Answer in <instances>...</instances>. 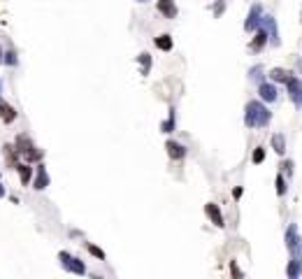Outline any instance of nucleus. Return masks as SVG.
<instances>
[{
  "instance_id": "nucleus-1",
  "label": "nucleus",
  "mask_w": 302,
  "mask_h": 279,
  "mask_svg": "<svg viewBox=\"0 0 302 279\" xmlns=\"http://www.w3.org/2000/svg\"><path fill=\"white\" fill-rule=\"evenodd\" d=\"M272 121V112L263 100H249L244 107V126L247 128H265Z\"/></svg>"
},
{
  "instance_id": "nucleus-2",
  "label": "nucleus",
  "mask_w": 302,
  "mask_h": 279,
  "mask_svg": "<svg viewBox=\"0 0 302 279\" xmlns=\"http://www.w3.org/2000/svg\"><path fill=\"white\" fill-rule=\"evenodd\" d=\"M284 242H286V249H289L291 259L302 263V238H300V233H298L296 224H291L289 228H286V233H284Z\"/></svg>"
},
{
  "instance_id": "nucleus-3",
  "label": "nucleus",
  "mask_w": 302,
  "mask_h": 279,
  "mask_svg": "<svg viewBox=\"0 0 302 279\" xmlns=\"http://www.w3.org/2000/svg\"><path fill=\"white\" fill-rule=\"evenodd\" d=\"M58 261H60V266H63V270H67V273L79 275V277H84V275H86V266H84V263H81L77 256H72V254L60 252L58 254Z\"/></svg>"
},
{
  "instance_id": "nucleus-4",
  "label": "nucleus",
  "mask_w": 302,
  "mask_h": 279,
  "mask_svg": "<svg viewBox=\"0 0 302 279\" xmlns=\"http://www.w3.org/2000/svg\"><path fill=\"white\" fill-rule=\"evenodd\" d=\"M286 93H289V98L293 100V105H296L298 109H302V79L296 75H291L289 79H286Z\"/></svg>"
},
{
  "instance_id": "nucleus-5",
  "label": "nucleus",
  "mask_w": 302,
  "mask_h": 279,
  "mask_svg": "<svg viewBox=\"0 0 302 279\" xmlns=\"http://www.w3.org/2000/svg\"><path fill=\"white\" fill-rule=\"evenodd\" d=\"M261 23H263V7L256 2V5H251L247 19H244V30H247V33H256V30L261 28Z\"/></svg>"
},
{
  "instance_id": "nucleus-6",
  "label": "nucleus",
  "mask_w": 302,
  "mask_h": 279,
  "mask_svg": "<svg viewBox=\"0 0 302 279\" xmlns=\"http://www.w3.org/2000/svg\"><path fill=\"white\" fill-rule=\"evenodd\" d=\"M263 28H265V33H268V42L272 47H279V28H277V19L272 14H263Z\"/></svg>"
},
{
  "instance_id": "nucleus-7",
  "label": "nucleus",
  "mask_w": 302,
  "mask_h": 279,
  "mask_svg": "<svg viewBox=\"0 0 302 279\" xmlns=\"http://www.w3.org/2000/svg\"><path fill=\"white\" fill-rule=\"evenodd\" d=\"M258 95H261L263 102H275L277 98H279V91H277V86L272 82H265V79H263V82L258 84Z\"/></svg>"
},
{
  "instance_id": "nucleus-8",
  "label": "nucleus",
  "mask_w": 302,
  "mask_h": 279,
  "mask_svg": "<svg viewBox=\"0 0 302 279\" xmlns=\"http://www.w3.org/2000/svg\"><path fill=\"white\" fill-rule=\"evenodd\" d=\"M156 9H158L165 19H177V14H179L175 0H158V2H156Z\"/></svg>"
},
{
  "instance_id": "nucleus-9",
  "label": "nucleus",
  "mask_w": 302,
  "mask_h": 279,
  "mask_svg": "<svg viewBox=\"0 0 302 279\" xmlns=\"http://www.w3.org/2000/svg\"><path fill=\"white\" fill-rule=\"evenodd\" d=\"M205 214L212 219V224H214L216 228H223V226H226V221H223V214H221V210H219V205H216V203H207V205H205Z\"/></svg>"
},
{
  "instance_id": "nucleus-10",
  "label": "nucleus",
  "mask_w": 302,
  "mask_h": 279,
  "mask_svg": "<svg viewBox=\"0 0 302 279\" xmlns=\"http://www.w3.org/2000/svg\"><path fill=\"white\" fill-rule=\"evenodd\" d=\"M165 149H168V156L172 158V161H181V158L186 156V151H188L184 144L175 142V140H168V142H165Z\"/></svg>"
},
{
  "instance_id": "nucleus-11",
  "label": "nucleus",
  "mask_w": 302,
  "mask_h": 279,
  "mask_svg": "<svg viewBox=\"0 0 302 279\" xmlns=\"http://www.w3.org/2000/svg\"><path fill=\"white\" fill-rule=\"evenodd\" d=\"M49 175H47V170H44V165H37L35 168V182H33V189L35 191H44L49 186Z\"/></svg>"
},
{
  "instance_id": "nucleus-12",
  "label": "nucleus",
  "mask_w": 302,
  "mask_h": 279,
  "mask_svg": "<svg viewBox=\"0 0 302 279\" xmlns=\"http://www.w3.org/2000/svg\"><path fill=\"white\" fill-rule=\"evenodd\" d=\"M0 119H2V123L16 121V109H14L12 105H7L5 100H0Z\"/></svg>"
},
{
  "instance_id": "nucleus-13",
  "label": "nucleus",
  "mask_w": 302,
  "mask_h": 279,
  "mask_svg": "<svg viewBox=\"0 0 302 279\" xmlns=\"http://www.w3.org/2000/svg\"><path fill=\"white\" fill-rule=\"evenodd\" d=\"M265 44H268V33H265V28L261 26L256 30V37H254V42L249 44V49H251V51H261Z\"/></svg>"
},
{
  "instance_id": "nucleus-14",
  "label": "nucleus",
  "mask_w": 302,
  "mask_h": 279,
  "mask_svg": "<svg viewBox=\"0 0 302 279\" xmlns=\"http://www.w3.org/2000/svg\"><path fill=\"white\" fill-rule=\"evenodd\" d=\"M154 44H156V49H161V51H172V47H175V40H172V35L163 33V35H158V37L154 40Z\"/></svg>"
},
{
  "instance_id": "nucleus-15",
  "label": "nucleus",
  "mask_w": 302,
  "mask_h": 279,
  "mask_svg": "<svg viewBox=\"0 0 302 279\" xmlns=\"http://www.w3.org/2000/svg\"><path fill=\"white\" fill-rule=\"evenodd\" d=\"M291 75H293V72H289V70H284V68H272L268 72V77L277 84H286V79H289Z\"/></svg>"
},
{
  "instance_id": "nucleus-16",
  "label": "nucleus",
  "mask_w": 302,
  "mask_h": 279,
  "mask_svg": "<svg viewBox=\"0 0 302 279\" xmlns=\"http://www.w3.org/2000/svg\"><path fill=\"white\" fill-rule=\"evenodd\" d=\"M16 170H19L21 184H23V186L30 184V179H33V168H30L28 163H16Z\"/></svg>"
},
{
  "instance_id": "nucleus-17",
  "label": "nucleus",
  "mask_w": 302,
  "mask_h": 279,
  "mask_svg": "<svg viewBox=\"0 0 302 279\" xmlns=\"http://www.w3.org/2000/svg\"><path fill=\"white\" fill-rule=\"evenodd\" d=\"M263 79H265V68H263L261 63H256V65H251V68H249V82L261 84Z\"/></svg>"
},
{
  "instance_id": "nucleus-18",
  "label": "nucleus",
  "mask_w": 302,
  "mask_h": 279,
  "mask_svg": "<svg viewBox=\"0 0 302 279\" xmlns=\"http://www.w3.org/2000/svg\"><path fill=\"white\" fill-rule=\"evenodd\" d=\"M272 149H275L279 156L286 154V137H284L282 133H275V135H272Z\"/></svg>"
},
{
  "instance_id": "nucleus-19",
  "label": "nucleus",
  "mask_w": 302,
  "mask_h": 279,
  "mask_svg": "<svg viewBox=\"0 0 302 279\" xmlns=\"http://www.w3.org/2000/svg\"><path fill=\"white\" fill-rule=\"evenodd\" d=\"M175 128H177V114H175V107H170V114H168V119L161 123V130L163 133H172Z\"/></svg>"
},
{
  "instance_id": "nucleus-20",
  "label": "nucleus",
  "mask_w": 302,
  "mask_h": 279,
  "mask_svg": "<svg viewBox=\"0 0 302 279\" xmlns=\"http://www.w3.org/2000/svg\"><path fill=\"white\" fill-rule=\"evenodd\" d=\"M137 63H140V68H142V75L147 77L149 72H151V54H147V51H142V54L137 56Z\"/></svg>"
},
{
  "instance_id": "nucleus-21",
  "label": "nucleus",
  "mask_w": 302,
  "mask_h": 279,
  "mask_svg": "<svg viewBox=\"0 0 302 279\" xmlns=\"http://www.w3.org/2000/svg\"><path fill=\"white\" fill-rule=\"evenodd\" d=\"M300 275H302V263H300V261H293V259H291V263L286 266V277L298 279Z\"/></svg>"
},
{
  "instance_id": "nucleus-22",
  "label": "nucleus",
  "mask_w": 302,
  "mask_h": 279,
  "mask_svg": "<svg viewBox=\"0 0 302 279\" xmlns=\"http://www.w3.org/2000/svg\"><path fill=\"white\" fill-rule=\"evenodd\" d=\"M2 63H7V65H16V63H19V58H16V51H12V49H9V51H5V54H2Z\"/></svg>"
},
{
  "instance_id": "nucleus-23",
  "label": "nucleus",
  "mask_w": 302,
  "mask_h": 279,
  "mask_svg": "<svg viewBox=\"0 0 302 279\" xmlns=\"http://www.w3.org/2000/svg\"><path fill=\"white\" fill-rule=\"evenodd\" d=\"M251 161H254V165H261L263 161H265V147H256L254 156H251Z\"/></svg>"
},
{
  "instance_id": "nucleus-24",
  "label": "nucleus",
  "mask_w": 302,
  "mask_h": 279,
  "mask_svg": "<svg viewBox=\"0 0 302 279\" xmlns=\"http://www.w3.org/2000/svg\"><path fill=\"white\" fill-rule=\"evenodd\" d=\"M277 196L279 198L286 196V179H284V175H277Z\"/></svg>"
},
{
  "instance_id": "nucleus-25",
  "label": "nucleus",
  "mask_w": 302,
  "mask_h": 279,
  "mask_svg": "<svg viewBox=\"0 0 302 279\" xmlns=\"http://www.w3.org/2000/svg\"><path fill=\"white\" fill-rule=\"evenodd\" d=\"M86 249H88L91 254H93V256H95L98 261H105V252H102L100 247H95V245H86Z\"/></svg>"
},
{
  "instance_id": "nucleus-26",
  "label": "nucleus",
  "mask_w": 302,
  "mask_h": 279,
  "mask_svg": "<svg viewBox=\"0 0 302 279\" xmlns=\"http://www.w3.org/2000/svg\"><path fill=\"white\" fill-rule=\"evenodd\" d=\"M230 270H233V275H235V277H242V273H240V268L235 266V263H230Z\"/></svg>"
},
{
  "instance_id": "nucleus-27",
  "label": "nucleus",
  "mask_w": 302,
  "mask_h": 279,
  "mask_svg": "<svg viewBox=\"0 0 302 279\" xmlns=\"http://www.w3.org/2000/svg\"><path fill=\"white\" fill-rule=\"evenodd\" d=\"M223 7H226L223 2H216V7H214V14H216V16H219V14L223 12Z\"/></svg>"
},
{
  "instance_id": "nucleus-28",
  "label": "nucleus",
  "mask_w": 302,
  "mask_h": 279,
  "mask_svg": "<svg viewBox=\"0 0 302 279\" xmlns=\"http://www.w3.org/2000/svg\"><path fill=\"white\" fill-rule=\"evenodd\" d=\"M233 196H235V198H237V200H240V198H242V186H237V189H235V191H233Z\"/></svg>"
},
{
  "instance_id": "nucleus-29",
  "label": "nucleus",
  "mask_w": 302,
  "mask_h": 279,
  "mask_svg": "<svg viewBox=\"0 0 302 279\" xmlns=\"http://www.w3.org/2000/svg\"><path fill=\"white\" fill-rule=\"evenodd\" d=\"M5 193H7V191H5V186L0 184V198H5Z\"/></svg>"
},
{
  "instance_id": "nucleus-30",
  "label": "nucleus",
  "mask_w": 302,
  "mask_h": 279,
  "mask_svg": "<svg viewBox=\"0 0 302 279\" xmlns=\"http://www.w3.org/2000/svg\"><path fill=\"white\" fill-rule=\"evenodd\" d=\"M2 54H5V51H2V49H0V63H2Z\"/></svg>"
},
{
  "instance_id": "nucleus-31",
  "label": "nucleus",
  "mask_w": 302,
  "mask_h": 279,
  "mask_svg": "<svg viewBox=\"0 0 302 279\" xmlns=\"http://www.w3.org/2000/svg\"><path fill=\"white\" fill-rule=\"evenodd\" d=\"M135 2H142V5H144V2H149V0H135Z\"/></svg>"
},
{
  "instance_id": "nucleus-32",
  "label": "nucleus",
  "mask_w": 302,
  "mask_h": 279,
  "mask_svg": "<svg viewBox=\"0 0 302 279\" xmlns=\"http://www.w3.org/2000/svg\"><path fill=\"white\" fill-rule=\"evenodd\" d=\"M0 91H2V84H0Z\"/></svg>"
}]
</instances>
